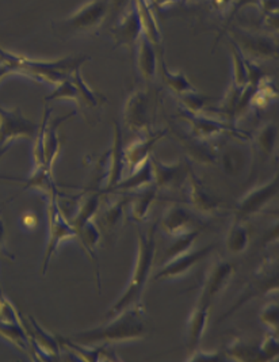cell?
<instances>
[{
    "label": "cell",
    "instance_id": "cell-37",
    "mask_svg": "<svg viewBox=\"0 0 279 362\" xmlns=\"http://www.w3.org/2000/svg\"><path fill=\"white\" fill-rule=\"evenodd\" d=\"M99 206H100L99 193H91V194H88L87 197L84 198L81 202L79 208H78V212L71 220L75 230H79L90 220H94L95 216L98 214Z\"/></svg>",
    "mask_w": 279,
    "mask_h": 362
},
{
    "label": "cell",
    "instance_id": "cell-47",
    "mask_svg": "<svg viewBox=\"0 0 279 362\" xmlns=\"http://www.w3.org/2000/svg\"><path fill=\"white\" fill-rule=\"evenodd\" d=\"M0 322L13 323V325H23L17 308L7 297L1 295V291H0Z\"/></svg>",
    "mask_w": 279,
    "mask_h": 362
},
{
    "label": "cell",
    "instance_id": "cell-53",
    "mask_svg": "<svg viewBox=\"0 0 279 362\" xmlns=\"http://www.w3.org/2000/svg\"><path fill=\"white\" fill-rule=\"evenodd\" d=\"M212 1V7L217 11H221V13H227V10L230 8V3L233 0H210Z\"/></svg>",
    "mask_w": 279,
    "mask_h": 362
},
{
    "label": "cell",
    "instance_id": "cell-34",
    "mask_svg": "<svg viewBox=\"0 0 279 362\" xmlns=\"http://www.w3.org/2000/svg\"><path fill=\"white\" fill-rule=\"evenodd\" d=\"M159 64L162 66V74H163V81H165V86L178 98L184 95V94H189V93H193V91L197 90L191 83L189 82L186 75H183L182 72H178V71L170 69L165 63V59H160Z\"/></svg>",
    "mask_w": 279,
    "mask_h": 362
},
{
    "label": "cell",
    "instance_id": "cell-31",
    "mask_svg": "<svg viewBox=\"0 0 279 362\" xmlns=\"http://www.w3.org/2000/svg\"><path fill=\"white\" fill-rule=\"evenodd\" d=\"M249 246V230L247 221L233 218L225 236V247L232 255H242Z\"/></svg>",
    "mask_w": 279,
    "mask_h": 362
},
{
    "label": "cell",
    "instance_id": "cell-28",
    "mask_svg": "<svg viewBox=\"0 0 279 362\" xmlns=\"http://www.w3.org/2000/svg\"><path fill=\"white\" fill-rule=\"evenodd\" d=\"M155 185L153 183V171H152V162L150 158L141 167L134 170L129 174V177L118 182L114 187L109 192L110 194H125V193H134L141 190L147 186Z\"/></svg>",
    "mask_w": 279,
    "mask_h": 362
},
{
    "label": "cell",
    "instance_id": "cell-41",
    "mask_svg": "<svg viewBox=\"0 0 279 362\" xmlns=\"http://www.w3.org/2000/svg\"><path fill=\"white\" fill-rule=\"evenodd\" d=\"M225 353L233 361H262L258 347L248 345L240 338H235L227 347Z\"/></svg>",
    "mask_w": 279,
    "mask_h": 362
},
{
    "label": "cell",
    "instance_id": "cell-52",
    "mask_svg": "<svg viewBox=\"0 0 279 362\" xmlns=\"http://www.w3.org/2000/svg\"><path fill=\"white\" fill-rule=\"evenodd\" d=\"M4 238H6V228H4V221H3V216L0 212V252H3L6 257L13 259V255L7 251V248L4 246Z\"/></svg>",
    "mask_w": 279,
    "mask_h": 362
},
{
    "label": "cell",
    "instance_id": "cell-42",
    "mask_svg": "<svg viewBox=\"0 0 279 362\" xmlns=\"http://www.w3.org/2000/svg\"><path fill=\"white\" fill-rule=\"evenodd\" d=\"M45 100L47 102H52V100H71V102H75L76 105H79L78 90H76L73 82L71 81V76L66 79V81L56 84L53 91L45 98Z\"/></svg>",
    "mask_w": 279,
    "mask_h": 362
},
{
    "label": "cell",
    "instance_id": "cell-35",
    "mask_svg": "<svg viewBox=\"0 0 279 362\" xmlns=\"http://www.w3.org/2000/svg\"><path fill=\"white\" fill-rule=\"evenodd\" d=\"M71 81L75 84L76 90H78V95H79V106L87 107V109H95L100 106V100L102 95L98 94L97 91H94L85 81L83 79L82 68H78L72 72L71 75Z\"/></svg>",
    "mask_w": 279,
    "mask_h": 362
},
{
    "label": "cell",
    "instance_id": "cell-14",
    "mask_svg": "<svg viewBox=\"0 0 279 362\" xmlns=\"http://www.w3.org/2000/svg\"><path fill=\"white\" fill-rule=\"evenodd\" d=\"M184 185L187 193V204L193 209L203 214H214L221 211V202L214 197L210 190L201 181L190 162L187 167V178Z\"/></svg>",
    "mask_w": 279,
    "mask_h": 362
},
{
    "label": "cell",
    "instance_id": "cell-36",
    "mask_svg": "<svg viewBox=\"0 0 279 362\" xmlns=\"http://www.w3.org/2000/svg\"><path fill=\"white\" fill-rule=\"evenodd\" d=\"M277 97H278L277 87L274 86V83L270 78L264 76L254 93V97L251 100V109L266 110L270 105H273L274 100H277Z\"/></svg>",
    "mask_w": 279,
    "mask_h": 362
},
{
    "label": "cell",
    "instance_id": "cell-7",
    "mask_svg": "<svg viewBox=\"0 0 279 362\" xmlns=\"http://www.w3.org/2000/svg\"><path fill=\"white\" fill-rule=\"evenodd\" d=\"M273 291L278 292V259L270 257L263 261L254 276V280L249 281L242 296L239 297L235 305L230 311H227L220 320L232 316L239 310V307H243L247 301L255 297L262 296L264 293H273Z\"/></svg>",
    "mask_w": 279,
    "mask_h": 362
},
{
    "label": "cell",
    "instance_id": "cell-32",
    "mask_svg": "<svg viewBox=\"0 0 279 362\" xmlns=\"http://www.w3.org/2000/svg\"><path fill=\"white\" fill-rule=\"evenodd\" d=\"M0 337L7 339L10 344L16 346L25 354H29L32 357V344H30V335L23 325H13V323H4L0 322Z\"/></svg>",
    "mask_w": 279,
    "mask_h": 362
},
{
    "label": "cell",
    "instance_id": "cell-3",
    "mask_svg": "<svg viewBox=\"0 0 279 362\" xmlns=\"http://www.w3.org/2000/svg\"><path fill=\"white\" fill-rule=\"evenodd\" d=\"M90 60L88 56H68L59 60H33L25 56H18L13 53V57L8 63V68L13 74H19L28 76L37 82L48 83L56 86L68 79L72 72L78 68H82L84 63Z\"/></svg>",
    "mask_w": 279,
    "mask_h": 362
},
{
    "label": "cell",
    "instance_id": "cell-26",
    "mask_svg": "<svg viewBox=\"0 0 279 362\" xmlns=\"http://www.w3.org/2000/svg\"><path fill=\"white\" fill-rule=\"evenodd\" d=\"M158 192L159 189L155 185H150L141 190L131 193V197H129L128 202L129 221L136 224H143L148 220L150 206L158 197Z\"/></svg>",
    "mask_w": 279,
    "mask_h": 362
},
{
    "label": "cell",
    "instance_id": "cell-38",
    "mask_svg": "<svg viewBox=\"0 0 279 362\" xmlns=\"http://www.w3.org/2000/svg\"><path fill=\"white\" fill-rule=\"evenodd\" d=\"M128 202H129V197H119L114 199L113 202H110L105 208V211L102 212V216H100V223H102L105 230L112 232L118 227L119 221L124 217L125 208L128 206Z\"/></svg>",
    "mask_w": 279,
    "mask_h": 362
},
{
    "label": "cell",
    "instance_id": "cell-56",
    "mask_svg": "<svg viewBox=\"0 0 279 362\" xmlns=\"http://www.w3.org/2000/svg\"><path fill=\"white\" fill-rule=\"evenodd\" d=\"M11 146L13 144H7V146H3V147H0V160H1V158L11 149Z\"/></svg>",
    "mask_w": 279,
    "mask_h": 362
},
{
    "label": "cell",
    "instance_id": "cell-17",
    "mask_svg": "<svg viewBox=\"0 0 279 362\" xmlns=\"http://www.w3.org/2000/svg\"><path fill=\"white\" fill-rule=\"evenodd\" d=\"M150 162L153 171V183L159 190H178L182 186H184V182L187 178L189 160L165 163L152 155Z\"/></svg>",
    "mask_w": 279,
    "mask_h": 362
},
{
    "label": "cell",
    "instance_id": "cell-18",
    "mask_svg": "<svg viewBox=\"0 0 279 362\" xmlns=\"http://www.w3.org/2000/svg\"><path fill=\"white\" fill-rule=\"evenodd\" d=\"M113 37H114L115 47H136L140 37L143 35V25L140 21L138 11L134 6V0L131 7L118 17V21L113 28Z\"/></svg>",
    "mask_w": 279,
    "mask_h": 362
},
{
    "label": "cell",
    "instance_id": "cell-55",
    "mask_svg": "<svg viewBox=\"0 0 279 362\" xmlns=\"http://www.w3.org/2000/svg\"><path fill=\"white\" fill-rule=\"evenodd\" d=\"M8 74H13L8 66H0V79H3L4 76H7Z\"/></svg>",
    "mask_w": 279,
    "mask_h": 362
},
{
    "label": "cell",
    "instance_id": "cell-22",
    "mask_svg": "<svg viewBox=\"0 0 279 362\" xmlns=\"http://www.w3.org/2000/svg\"><path fill=\"white\" fill-rule=\"evenodd\" d=\"M50 113H52V109L48 107L47 119H45V131H44V158H45V167L53 170V165L61 151V139L59 134V129L64 121L72 118L76 113L73 112L69 115H60L53 119H50Z\"/></svg>",
    "mask_w": 279,
    "mask_h": 362
},
{
    "label": "cell",
    "instance_id": "cell-24",
    "mask_svg": "<svg viewBox=\"0 0 279 362\" xmlns=\"http://www.w3.org/2000/svg\"><path fill=\"white\" fill-rule=\"evenodd\" d=\"M212 310V305L206 304V303H201L197 301L193 313L189 317V323H187V351L189 354L194 350H197L201 341L203 338L205 329L209 322V313Z\"/></svg>",
    "mask_w": 279,
    "mask_h": 362
},
{
    "label": "cell",
    "instance_id": "cell-49",
    "mask_svg": "<svg viewBox=\"0 0 279 362\" xmlns=\"http://www.w3.org/2000/svg\"><path fill=\"white\" fill-rule=\"evenodd\" d=\"M109 3V13L112 11L115 16L121 17L129 7L133 0H107Z\"/></svg>",
    "mask_w": 279,
    "mask_h": 362
},
{
    "label": "cell",
    "instance_id": "cell-50",
    "mask_svg": "<svg viewBox=\"0 0 279 362\" xmlns=\"http://www.w3.org/2000/svg\"><path fill=\"white\" fill-rule=\"evenodd\" d=\"M20 226L28 230H35L38 227V216L32 211H28L20 216Z\"/></svg>",
    "mask_w": 279,
    "mask_h": 362
},
{
    "label": "cell",
    "instance_id": "cell-12",
    "mask_svg": "<svg viewBox=\"0 0 279 362\" xmlns=\"http://www.w3.org/2000/svg\"><path fill=\"white\" fill-rule=\"evenodd\" d=\"M38 125L23 115L19 107L4 109L0 106V147L13 144L17 139L34 140Z\"/></svg>",
    "mask_w": 279,
    "mask_h": 362
},
{
    "label": "cell",
    "instance_id": "cell-29",
    "mask_svg": "<svg viewBox=\"0 0 279 362\" xmlns=\"http://www.w3.org/2000/svg\"><path fill=\"white\" fill-rule=\"evenodd\" d=\"M251 156L248 151L237 146H230L222 149L220 153V163L222 170L230 177H239L246 171L249 165Z\"/></svg>",
    "mask_w": 279,
    "mask_h": 362
},
{
    "label": "cell",
    "instance_id": "cell-16",
    "mask_svg": "<svg viewBox=\"0 0 279 362\" xmlns=\"http://www.w3.org/2000/svg\"><path fill=\"white\" fill-rule=\"evenodd\" d=\"M30 322V344H32V357L40 361H60L63 346L60 339H57L53 334L42 329L41 325L37 323L33 316H29Z\"/></svg>",
    "mask_w": 279,
    "mask_h": 362
},
{
    "label": "cell",
    "instance_id": "cell-46",
    "mask_svg": "<svg viewBox=\"0 0 279 362\" xmlns=\"http://www.w3.org/2000/svg\"><path fill=\"white\" fill-rule=\"evenodd\" d=\"M179 102H181V110H184L187 113L191 115H199L203 113L205 105H206V97L201 95L197 90L189 94H184L179 97Z\"/></svg>",
    "mask_w": 279,
    "mask_h": 362
},
{
    "label": "cell",
    "instance_id": "cell-21",
    "mask_svg": "<svg viewBox=\"0 0 279 362\" xmlns=\"http://www.w3.org/2000/svg\"><path fill=\"white\" fill-rule=\"evenodd\" d=\"M60 344L71 353L75 360L85 362L122 361L112 345H83L71 338H60Z\"/></svg>",
    "mask_w": 279,
    "mask_h": 362
},
{
    "label": "cell",
    "instance_id": "cell-20",
    "mask_svg": "<svg viewBox=\"0 0 279 362\" xmlns=\"http://www.w3.org/2000/svg\"><path fill=\"white\" fill-rule=\"evenodd\" d=\"M165 134H167V131L149 132L144 134L141 139L133 141L131 146L124 147L125 165H126V170L129 171V174L149 160L155 146L165 137Z\"/></svg>",
    "mask_w": 279,
    "mask_h": 362
},
{
    "label": "cell",
    "instance_id": "cell-8",
    "mask_svg": "<svg viewBox=\"0 0 279 362\" xmlns=\"http://www.w3.org/2000/svg\"><path fill=\"white\" fill-rule=\"evenodd\" d=\"M126 170L125 158H124V140L119 124L114 122V134L113 144L110 149L100 159V171L102 175L99 178V193H109L115 185L124 180V174Z\"/></svg>",
    "mask_w": 279,
    "mask_h": 362
},
{
    "label": "cell",
    "instance_id": "cell-6",
    "mask_svg": "<svg viewBox=\"0 0 279 362\" xmlns=\"http://www.w3.org/2000/svg\"><path fill=\"white\" fill-rule=\"evenodd\" d=\"M181 113L182 119L189 124L190 133H191L190 136L198 140L213 141L214 139L220 137L221 134H230L240 140L249 139V134H247L243 131H239L233 122L222 119L217 115L210 117V115H206L205 112L199 115H191L184 110H181Z\"/></svg>",
    "mask_w": 279,
    "mask_h": 362
},
{
    "label": "cell",
    "instance_id": "cell-9",
    "mask_svg": "<svg viewBox=\"0 0 279 362\" xmlns=\"http://www.w3.org/2000/svg\"><path fill=\"white\" fill-rule=\"evenodd\" d=\"M109 16L107 0H91L83 4L71 17L63 22V29L71 34L95 32Z\"/></svg>",
    "mask_w": 279,
    "mask_h": 362
},
{
    "label": "cell",
    "instance_id": "cell-23",
    "mask_svg": "<svg viewBox=\"0 0 279 362\" xmlns=\"http://www.w3.org/2000/svg\"><path fill=\"white\" fill-rule=\"evenodd\" d=\"M136 47H137V57H136L137 71L146 82H153L158 74L159 62H160L159 53L144 34L140 37Z\"/></svg>",
    "mask_w": 279,
    "mask_h": 362
},
{
    "label": "cell",
    "instance_id": "cell-25",
    "mask_svg": "<svg viewBox=\"0 0 279 362\" xmlns=\"http://www.w3.org/2000/svg\"><path fill=\"white\" fill-rule=\"evenodd\" d=\"M134 6L138 11L140 21L143 25V34L153 44V47L159 53V57L163 59V49H162L163 38H162L160 26L153 13V4L150 3V0H134Z\"/></svg>",
    "mask_w": 279,
    "mask_h": 362
},
{
    "label": "cell",
    "instance_id": "cell-33",
    "mask_svg": "<svg viewBox=\"0 0 279 362\" xmlns=\"http://www.w3.org/2000/svg\"><path fill=\"white\" fill-rule=\"evenodd\" d=\"M181 143L196 162L214 163L217 160V151L209 144L210 141L198 140L190 136L187 139L181 137Z\"/></svg>",
    "mask_w": 279,
    "mask_h": 362
},
{
    "label": "cell",
    "instance_id": "cell-43",
    "mask_svg": "<svg viewBox=\"0 0 279 362\" xmlns=\"http://www.w3.org/2000/svg\"><path fill=\"white\" fill-rule=\"evenodd\" d=\"M201 230H193V232H190V233L182 235V236H178V238H174L175 242H174L170 247L167 248L165 261H167V259H171V258H174V257H177V255H179V254L187 251V250H190V248H193L194 242L197 240Z\"/></svg>",
    "mask_w": 279,
    "mask_h": 362
},
{
    "label": "cell",
    "instance_id": "cell-19",
    "mask_svg": "<svg viewBox=\"0 0 279 362\" xmlns=\"http://www.w3.org/2000/svg\"><path fill=\"white\" fill-rule=\"evenodd\" d=\"M162 230L171 238H178L193 230H203V226L190 211L174 205L170 206L163 214Z\"/></svg>",
    "mask_w": 279,
    "mask_h": 362
},
{
    "label": "cell",
    "instance_id": "cell-54",
    "mask_svg": "<svg viewBox=\"0 0 279 362\" xmlns=\"http://www.w3.org/2000/svg\"><path fill=\"white\" fill-rule=\"evenodd\" d=\"M177 1H179V0H150V3H152L153 6H156V7H159V8L168 7V6H171V4L177 3Z\"/></svg>",
    "mask_w": 279,
    "mask_h": 362
},
{
    "label": "cell",
    "instance_id": "cell-51",
    "mask_svg": "<svg viewBox=\"0 0 279 362\" xmlns=\"http://www.w3.org/2000/svg\"><path fill=\"white\" fill-rule=\"evenodd\" d=\"M258 7L261 8L263 16H275L278 14L279 1L278 0H259Z\"/></svg>",
    "mask_w": 279,
    "mask_h": 362
},
{
    "label": "cell",
    "instance_id": "cell-1",
    "mask_svg": "<svg viewBox=\"0 0 279 362\" xmlns=\"http://www.w3.org/2000/svg\"><path fill=\"white\" fill-rule=\"evenodd\" d=\"M107 320L103 326L76 332L69 338L83 345H114L141 339L147 334L146 311L141 303L131 305Z\"/></svg>",
    "mask_w": 279,
    "mask_h": 362
},
{
    "label": "cell",
    "instance_id": "cell-40",
    "mask_svg": "<svg viewBox=\"0 0 279 362\" xmlns=\"http://www.w3.org/2000/svg\"><path fill=\"white\" fill-rule=\"evenodd\" d=\"M23 189L25 190H28V189L41 190V192H44L49 196L50 193L57 190L56 186H54V181H53L52 170L47 168L45 165H37L34 168L33 174L29 177V180L25 183Z\"/></svg>",
    "mask_w": 279,
    "mask_h": 362
},
{
    "label": "cell",
    "instance_id": "cell-27",
    "mask_svg": "<svg viewBox=\"0 0 279 362\" xmlns=\"http://www.w3.org/2000/svg\"><path fill=\"white\" fill-rule=\"evenodd\" d=\"M76 238L81 243L83 250L85 251L87 257L90 258L91 264L94 266L95 270V277L98 282L99 289H100V272H99V255L97 247H98L99 240H100V230L98 224L94 220H90L85 223L79 230H76Z\"/></svg>",
    "mask_w": 279,
    "mask_h": 362
},
{
    "label": "cell",
    "instance_id": "cell-2",
    "mask_svg": "<svg viewBox=\"0 0 279 362\" xmlns=\"http://www.w3.org/2000/svg\"><path fill=\"white\" fill-rule=\"evenodd\" d=\"M158 227H159V223H155L153 226L149 227L148 230H138L137 255H136V262L131 272V280L128 282V286L125 288L122 296L115 301L113 307L106 313V319H110L131 305L141 303V297L144 295L147 282L152 273L153 261L156 258Z\"/></svg>",
    "mask_w": 279,
    "mask_h": 362
},
{
    "label": "cell",
    "instance_id": "cell-15",
    "mask_svg": "<svg viewBox=\"0 0 279 362\" xmlns=\"http://www.w3.org/2000/svg\"><path fill=\"white\" fill-rule=\"evenodd\" d=\"M233 276H235V264L232 262L220 259L212 264L205 274L198 301L213 305L214 300L225 291Z\"/></svg>",
    "mask_w": 279,
    "mask_h": 362
},
{
    "label": "cell",
    "instance_id": "cell-10",
    "mask_svg": "<svg viewBox=\"0 0 279 362\" xmlns=\"http://www.w3.org/2000/svg\"><path fill=\"white\" fill-rule=\"evenodd\" d=\"M230 40H233L247 59L254 62L278 59V44L268 34L252 33L242 29H232Z\"/></svg>",
    "mask_w": 279,
    "mask_h": 362
},
{
    "label": "cell",
    "instance_id": "cell-39",
    "mask_svg": "<svg viewBox=\"0 0 279 362\" xmlns=\"http://www.w3.org/2000/svg\"><path fill=\"white\" fill-rule=\"evenodd\" d=\"M230 53H232V84L244 88L248 84V76H247L246 57L243 52L237 47V44L230 40Z\"/></svg>",
    "mask_w": 279,
    "mask_h": 362
},
{
    "label": "cell",
    "instance_id": "cell-45",
    "mask_svg": "<svg viewBox=\"0 0 279 362\" xmlns=\"http://www.w3.org/2000/svg\"><path fill=\"white\" fill-rule=\"evenodd\" d=\"M259 320L267 331L278 332L279 325V307L278 301H270L267 303L261 311Z\"/></svg>",
    "mask_w": 279,
    "mask_h": 362
},
{
    "label": "cell",
    "instance_id": "cell-13",
    "mask_svg": "<svg viewBox=\"0 0 279 362\" xmlns=\"http://www.w3.org/2000/svg\"><path fill=\"white\" fill-rule=\"evenodd\" d=\"M214 245H209L205 247L190 248L179 255L167 259L165 264L160 266L158 273L155 274V281H170L181 279L183 276L189 274L199 262L206 259L212 251Z\"/></svg>",
    "mask_w": 279,
    "mask_h": 362
},
{
    "label": "cell",
    "instance_id": "cell-11",
    "mask_svg": "<svg viewBox=\"0 0 279 362\" xmlns=\"http://www.w3.org/2000/svg\"><path fill=\"white\" fill-rule=\"evenodd\" d=\"M279 189V175L275 174L270 181L259 185L242 197L235 208V218L248 221L251 217L261 214L267 205L277 197Z\"/></svg>",
    "mask_w": 279,
    "mask_h": 362
},
{
    "label": "cell",
    "instance_id": "cell-48",
    "mask_svg": "<svg viewBox=\"0 0 279 362\" xmlns=\"http://www.w3.org/2000/svg\"><path fill=\"white\" fill-rule=\"evenodd\" d=\"M186 361L190 362H225L230 361V357L225 351H206L198 347L197 350L191 351Z\"/></svg>",
    "mask_w": 279,
    "mask_h": 362
},
{
    "label": "cell",
    "instance_id": "cell-44",
    "mask_svg": "<svg viewBox=\"0 0 279 362\" xmlns=\"http://www.w3.org/2000/svg\"><path fill=\"white\" fill-rule=\"evenodd\" d=\"M258 351L262 361H270L273 358H277L279 353L278 332L267 331L261 345L258 347Z\"/></svg>",
    "mask_w": 279,
    "mask_h": 362
},
{
    "label": "cell",
    "instance_id": "cell-5",
    "mask_svg": "<svg viewBox=\"0 0 279 362\" xmlns=\"http://www.w3.org/2000/svg\"><path fill=\"white\" fill-rule=\"evenodd\" d=\"M49 202H48V227H49V235H48V243L45 248V255L41 266L42 276L47 274L50 261L53 255L56 254L59 246L71 239H76V230L73 228L72 223L66 220V216L63 214L59 198H57V190L50 193Z\"/></svg>",
    "mask_w": 279,
    "mask_h": 362
},
{
    "label": "cell",
    "instance_id": "cell-30",
    "mask_svg": "<svg viewBox=\"0 0 279 362\" xmlns=\"http://www.w3.org/2000/svg\"><path fill=\"white\" fill-rule=\"evenodd\" d=\"M254 144L262 160L273 156L278 146V124L275 121L264 122L254 136Z\"/></svg>",
    "mask_w": 279,
    "mask_h": 362
},
{
    "label": "cell",
    "instance_id": "cell-4",
    "mask_svg": "<svg viewBox=\"0 0 279 362\" xmlns=\"http://www.w3.org/2000/svg\"><path fill=\"white\" fill-rule=\"evenodd\" d=\"M156 117V97L148 88L137 87L128 95L124 103V125L134 133L152 132V124Z\"/></svg>",
    "mask_w": 279,
    "mask_h": 362
}]
</instances>
